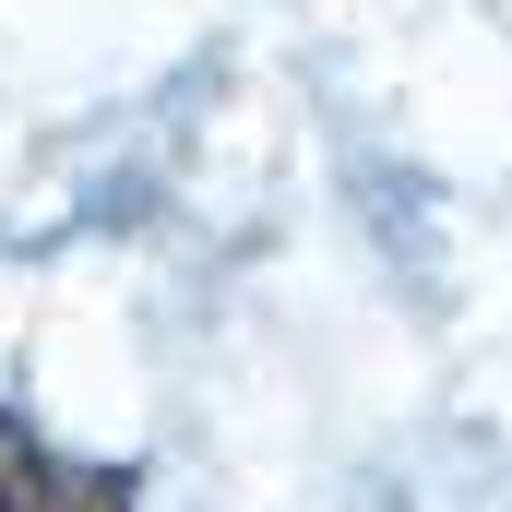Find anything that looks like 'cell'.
<instances>
[{
  "label": "cell",
  "instance_id": "obj_1",
  "mask_svg": "<svg viewBox=\"0 0 512 512\" xmlns=\"http://www.w3.org/2000/svg\"><path fill=\"white\" fill-rule=\"evenodd\" d=\"M0 512H131V477L72 465V453H48L36 429L0 417Z\"/></svg>",
  "mask_w": 512,
  "mask_h": 512
}]
</instances>
